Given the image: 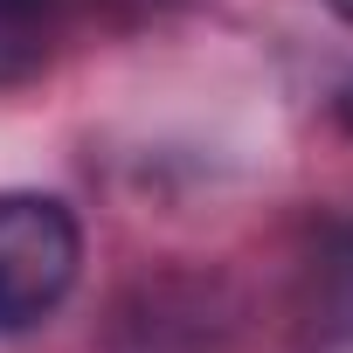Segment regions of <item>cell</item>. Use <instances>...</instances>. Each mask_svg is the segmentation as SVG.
Masks as SVG:
<instances>
[{
    "label": "cell",
    "instance_id": "6da1fadb",
    "mask_svg": "<svg viewBox=\"0 0 353 353\" xmlns=\"http://www.w3.org/2000/svg\"><path fill=\"white\" fill-rule=\"evenodd\" d=\"M83 263L77 215L56 194H0V332L49 319Z\"/></svg>",
    "mask_w": 353,
    "mask_h": 353
},
{
    "label": "cell",
    "instance_id": "7a4b0ae2",
    "mask_svg": "<svg viewBox=\"0 0 353 353\" xmlns=\"http://www.w3.org/2000/svg\"><path fill=\"white\" fill-rule=\"evenodd\" d=\"M305 319L319 339H353V222L319 236V256L305 263Z\"/></svg>",
    "mask_w": 353,
    "mask_h": 353
},
{
    "label": "cell",
    "instance_id": "3957f363",
    "mask_svg": "<svg viewBox=\"0 0 353 353\" xmlns=\"http://www.w3.org/2000/svg\"><path fill=\"white\" fill-rule=\"evenodd\" d=\"M56 42V0H0V90L28 83Z\"/></svg>",
    "mask_w": 353,
    "mask_h": 353
},
{
    "label": "cell",
    "instance_id": "277c9868",
    "mask_svg": "<svg viewBox=\"0 0 353 353\" xmlns=\"http://www.w3.org/2000/svg\"><path fill=\"white\" fill-rule=\"evenodd\" d=\"M339 118H346V125H353V77H346V83H339Z\"/></svg>",
    "mask_w": 353,
    "mask_h": 353
},
{
    "label": "cell",
    "instance_id": "5b68a950",
    "mask_svg": "<svg viewBox=\"0 0 353 353\" xmlns=\"http://www.w3.org/2000/svg\"><path fill=\"white\" fill-rule=\"evenodd\" d=\"M332 14H339V21H353V0H332Z\"/></svg>",
    "mask_w": 353,
    "mask_h": 353
}]
</instances>
